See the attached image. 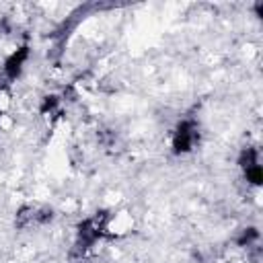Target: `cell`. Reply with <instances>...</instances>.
Here are the masks:
<instances>
[{"mask_svg": "<svg viewBox=\"0 0 263 263\" xmlns=\"http://www.w3.org/2000/svg\"><path fill=\"white\" fill-rule=\"evenodd\" d=\"M197 140H199L197 123L191 119H183L173 134V148L177 154H183V152H189L197 144Z\"/></svg>", "mask_w": 263, "mask_h": 263, "instance_id": "1", "label": "cell"}, {"mask_svg": "<svg viewBox=\"0 0 263 263\" xmlns=\"http://www.w3.org/2000/svg\"><path fill=\"white\" fill-rule=\"evenodd\" d=\"M134 220L127 212H113L105 216V236H123L132 230Z\"/></svg>", "mask_w": 263, "mask_h": 263, "instance_id": "2", "label": "cell"}]
</instances>
